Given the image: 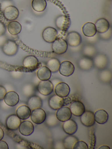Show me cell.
<instances>
[{"instance_id": "19", "label": "cell", "mask_w": 112, "mask_h": 149, "mask_svg": "<svg viewBox=\"0 0 112 149\" xmlns=\"http://www.w3.org/2000/svg\"><path fill=\"white\" fill-rule=\"evenodd\" d=\"M70 92V87L65 83H60L57 84L55 88V92L56 95L60 97H66L68 95Z\"/></svg>"}, {"instance_id": "25", "label": "cell", "mask_w": 112, "mask_h": 149, "mask_svg": "<svg viewBox=\"0 0 112 149\" xmlns=\"http://www.w3.org/2000/svg\"><path fill=\"white\" fill-rule=\"evenodd\" d=\"M37 75L41 81H47L50 78L51 72L47 67L43 66L38 69L37 72Z\"/></svg>"}, {"instance_id": "4", "label": "cell", "mask_w": 112, "mask_h": 149, "mask_svg": "<svg viewBox=\"0 0 112 149\" xmlns=\"http://www.w3.org/2000/svg\"><path fill=\"white\" fill-rule=\"evenodd\" d=\"M43 39L48 43H52L58 37V32L56 29L51 27L46 28L42 33Z\"/></svg>"}, {"instance_id": "20", "label": "cell", "mask_w": 112, "mask_h": 149, "mask_svg": "<svg viewBox=\"0 0 112 149\" xmlns=\"http://www.w3.org/2000/svg\"><path fill=\"white\" fill-rule=\"evenodd\" d=\"M96 31L99 33L102 34L106 32L109 29V22L106 19L101 18L99 19L95 22Z\"/></svg>"}, {"instance_id": "8", "label": "cell", "mask_w": 112, "mask_h": 149, "mask_svg": "<svg viewBox=\"0 0 112 149\" xmlns=\"http://www.w3.org/2000/svg\"><path fill=\"white\" fill-rule=\"evenodd\" d=\"M58 70L62 75L65 77L70 76L74 72V66L71 62L64 61L60 63Z\"/></svg>"}, {"instance_id": "13", "label": "cell", "mask_w": 112, "mask_h": 149, "mask_svg": "<svg viewBox=\"0 0 112 149\" xmlns=\"http://www.w3.org/2000/svg\"><path fill=\"white\" fill-rule=\"evenodd\" d=\"M18 129L19 132L22 135L29 136L31 135L34 132V125L30 121H24L21 122Z\"/></svg>"}, {"instance_id": "37", "label": "cell", "mask_w": 112, "mask_h": 149, "mask_svg": "<svg viewBox=\"0 0 112 149\" xmlns=\"http://www.w3.org/2000/svg\"><path fill=\"white\" fill-rule=\"evenodd\" d=\"M6 32V28L2 22H0V36L4 35Z\"/></svg>"}, {"instance_id": "15", "label": "cell", "mask_w": 112, "mask_h": 149, "mask_svg": "<svg viewBox=\"0 0 112 149\" xmlns=\"http://www.w3.org/2000/svg\"><path fill=\"white\" fill-rule=\"evenodd\" d=\"M71 116V112L70 109L68 107H61L58 109L56 113L57 119L62 122H65L70 119Z\"/></svg>"}, {"instance_id": "36", "label": "cell", "mask_w": 112, "mask_h": 149, "mask_svg": "<svg viewBox=\"0 0 112 149\" xmlns=\"http://www.w3.org/2000/svg\"><path fill=\"white\" fill-rule=\"evenodd\" d=\"M12 3L9 1H4L1 5V9L3 11L4 10L5 8L9 6H12Z\"/></svg>"}, {"instance_id": "34", "label": "cell", "mask_w": 112, "mask_h": 149, "mask_svg": "<svg viewBox=\"0 0 112 149\" xmlns=\"http://www.w3.org/2000/svg\"><path fill=\"white\" fill-rule=\"evenodd\" d=\"M88 146L86 143L83 141H78L74 146L73 149H88Z\"/></svg>"}, {"instance_id": "41", "label": "cell", "mask_w": 112, "mask_h": 149, "mask_svg": "<svg viewBox=\"0 0 112 149\" xmlns=\"http://www.w3.org/2000/svg\"><path fill=\"white\" fill-rule=\"evenodd\" d=\"M99 149H110V148L108 147V146H101V147H100L99 148Z\"/></svg>"}, {"instance_id": "12", "label": "cell", "mask_w": 112, "mask_h": 149, "mask_svg": "<svg viewBox=\"0 0 112 149\" xmlns=\"http://www.w3.org/2000/svg\"><path fill=\"white\" fill-rule=\"evenodd\" d=\"M21 123V119L15 114L9 116L7 118L6 121V125L7 128L11 130H18Z\"/></svg>"}, {"instance_id": "11", "label": "cell", "mask_w": 112, "mask_h": 149, "mask_svg": "<svg viewBox=\"0 0 112 149\" xmlns=\"http://www.w3.org/2000/svg\"><path fill=\"white\" fill-rule=\"evenodd\" d=\"M3 12L4 16L8 20L14 21L19 16V11L14 6L7 7Z\"/></svg>"}, {"instance_id": "28", "label": "cell", "mask_w": 112, "mask_h": 149, "mask_svg": "<svg viewBox=\"0 0 112 149\" xmlns=\"http://www.w3.org/2000/svg\"><path fill=\"white\" fill-rule=\"evenodd\" d=\"M47 3L46 0H32V6L34 11L38 13L43 12L46 8Z\"/></svg>"}, {"instance_id": "16", "label": "cell", "mask_w": 112, "mask_h": 149, "mask_svg": "<svg viewBox=\"0 0 112 149\" xmlns=\"http://www.w3.org/2000/svg\"><path fill=\"white\" fill-rule=\"evenodd\" d=\"M70 109L73 115L76 116H80L85 111V107L81 102L74 101L71 104Z\"/></svg>"}, {"instance_id": "5", "label": "cell", "mask_w": 112, "mask_h": 149, "mask_svg": "<svg viewBox=\"0 0 112 149\" xmlns=\"http://www.w3.org/2000/svg\"><path fill=\"white\" fill-rule=\"evenodd\" d=\"M55 24L59 29L63 32H66L71 26V20L67 16L60 15L56 19Z\"/></svg>"}, {"instance_id": "7", "label": "cell", "mask_w": 112, "mask_h": 149, "mask_svg": "<svg viewBox=\"0 0 112 149\" xmlns=\"http://www.w3.org/2000/svg\"><path fill=\"white\" fill-rule=\"evenodd\" d=\"M38 92L45 96L49 95L53 91V85L52 83L49 80L41 81L38 86Z\"/></svg>"}, {"instance_id": "17", "label": "cell", "mask_w": 112, "mask_h": 149, "mask_svg": "<svg viewBox=\"0 0 112 149\" xmlns=\"http://www.w3.org/2000/svg\"><path fill=\"white\" fill-rule=\"evenodd\" d=\"M49 105L52 109L56 110L64 105V100L63 97L54 95L49 99Z\"/></svg>"}, {"instance_id": "9", "label": "cell", "mask_w": 112, "mask_h": 149, "mask_svg": "<svg viewBox=\"0 0 112 149\" xmlns=\"http://www.w3.org/2000/svg\"><path fill=\"white\" fill-rule=\"evenodd\" d=\"M66 42L70 47H78L81 42V37L79 33L76 32H71L66 36Z\"/></svg>"}, {"instance_id": "31", "label": "cell", "mask_w": 112, "mask_h": 149, "mask_svg": "<svg viewBox=\"0 0 112 149\" xmlns=\"http://www.w3.org/2000/svg\"><path fill=\"white\" fill-rule=\"evenodd\" d=\"M60 64V62L58 59L56 58H52L47 62L46 66L50 70L51 72L56 73L58 71Z\"/></svg>"}, {"instance_id": "10", "label": "cell", "mask_w": 112, "mask_h": 149, "mask_svg": "<svg viewBox=\"0 0 112 149\" xmlns=\"http://www.w3.org/2000/svg\"><path fill=\"white\" fill-rule=\"evenodd\" d=\"M81 123L87 127H91L95 124L94 113L89 111H85L80 116Z\"/></svg>"}, {"instance_id": "33", "label": "cell", "mask_w": 112, "mask_h": 149, "mask_svg": "<svg viewBox=\"0 0 112 149\" xmlns=\"http://www.w3.org/2000/svg\"><path fill=\"white\" fill-rule=\"evenodd\" d=\"M101 79L104 82H108L111 80L112 74L111 72L108 70H103L100 74Z\"/></svg>"}, {"instance_id": "6", "label": "cell", "mask_w": 112, "mask_h": 149, "mask_svg": "<svg viewBox=\"0 0 112 149\" xmlns=\"http://www.w3.org/2000/svg\"><path fill=\"white\" fill-rule=\"evenodd\" d=\"M24 67L30 71H34L39 66V63L36 57L34 56H26L23 61Z\"/></svg>"}, {"instance_id": "35", "label": "cell", "mask_w": 112, "mask_h": 149, "mask_svg": "<svg viewBox=\"0 0 112 149\" xmlns=\"http://www.w3.org/2000/svg\"><path fill=\"white\" fill-rule=\"evenodd\" d=\"M7 93L6 89L3 86L0 85V101L3 100L5 95Z\"/></svg>"}, {"instance_id": "27", "label": "cell", "mask_w": 112, "mask_h": 149, "mask_svg": "<svg viewBox=\"0 0 112 149\" xmlns=\"http://www.w3.org/2000/svg\"><path fill=\"white\" fill-rule=\"evenodd\" d=\"M8 30L12 35H17L21 32L22 26L18 22L12 21L8 25Z\"/></svg>"}, {"instance_id": "42", "label": "cell", "mask_w": 112, "mask_h": 149, "mask_svg": "<svg viewBox=\"0 0 112 149\" xmlns=\"http://www.w3.org/2000/svg\"><path fill=\"white\" fill-rule=\"evenodd\" d=\"M5 1H10V0H5Z\"/></svg>"}, {"instance_id": "32", "label": "cell", "mask_w": 112, "mask_h": 149, "mask_svg": "<svg viewBox=\"0 0 112 149\" xmlns=\"http://www.w3.org/2000/svg\"><path fill=\"white\" fill-rule=\"evenodd\" d=\"M83 53L88 56H92L96 52V49L93 46L87 45L83 49Z\"/></svg>"}, {"instance_id": "26", "label": "cell", "mask_w": 112, "mask_h": 149, "mask_svg": "<svg viewBox=\"0 0 112 149\" xmlns=\"http://www.w3.org/2000/svg\"><path fill=\"white\" fill-rule=\"evenodd\" d=\"M43 104V101L39 97L32 96L31 97L28 101V107L31 110H33L37 108H41Z\"/></svg>"}, {"instance_id": "1", "label": "cell", "mask_w": 112, "mask_h": 149, "mask_svg": "<svg viewBox=\"0 0 112 149\" xmlns=\"http://www.w3.org/2000/svg\"><path fill=\"white\" fill-rule=\"evenodd\" d=\"M68 44L65 40L62 38H57L52 45V51L57 54H64L67 51Z\"/></svg>"}, {"instance_id": "14", "label": "cell", "mask_w": 112, "mask_h": 149, "mask_svg": "<svg viewBox=\"0 0 112 149\" xmlns=\"http://www.w3.org/2000/svg\"><path fill=\"white\" fill-rule=\"evenodd\" d=\"M4 100L7 105L10 107H13L15 106L19 102V96L15 91H9L6 93L4 98Z\"/></svg>"}, {"instance_id": "21", "label": "cell", "mask_w": 112, "mask_h": 149, "mask_svg": "<svg viewBox=\"0 0 112 149\" xmlns=\"http://www.w3.org/2000/svg\"><path fill=\"white\" fill-rule=\"evenodd\" d=\"M83 34L88 37H93L97 33L95 25L92 22H87L82 27Z\"/></svg>"}, {"instance_id": "23", "label": "cell", "mask_w": 112, "mask_h": 149, "mask_svg": "<svg viewBox=\"0 0 112 149\" xmlns=\"http://www.w3.org/2000/svg\"><path fill=\"white\" fill-rule=\"evenodd\" d=\"M94 116L95 122L100 124L106 123L108 120V114L104 110H98L94 113Z\"/></svg>"}, {"instance_id": "40", "label": "cell", "mask_w": 112, "mask_h": 149, "mask_svg": "<svg viewBox=\"0 0 112 149\" xmlns=\"http://www.w3.org/2000/svg\"><path fill=\"white\" fill-rule=\"evenodd\" d=\"M4 136V132L3 130L0 127V140L2 139Z\"/></svg>"}, {"instance_id": "2", "label": "cell", "mask_w": 112, "mask_h": 149, "mask_svg": "<svg viewBox=\"0 0 112 149\" xmlns=\"http://www.w3.org/2000/svg\"><path fill=\"white\" fill-rule=\"evenodd\" d=\"M3 52L6 55L13 56L18 51V46L14 41L7 40L2 46Z\"/></svg>"}, {"instance_id": "24", "label": "cell", "mask_w": 112, "mask_h": 149, "mask_svg": "<svg viewBox=\"0 0 112 149\" xmlns=\"http://www.w3.org/2000/svg\"><path fill=\"white\" fill-rule=\"evenodd\" d=\"M31 110L28 106L22 105L17 109L16 115L20 119L25 120L30 116Z\"/></svg>"}, {"instance_id": "30", "label": "cell", "mask_w": 112, "mask_h": 149, "mask_svg": "<svg viewBox=\"0 0 112 149\" xmlns=\"http://www.w3.org/2000/svg\"><path fill=\"white\" fill-rule=\"evenodd\" d=\"M78 139L75 136H70L66 137L63 140V145L65 149H73L74 146Z\"/></svg>"}, {"instance_id": "38", "label": "cell", "mask_w": 112, "mask_h": 149, "mask_svg": "<svg viewBox=\"0 0 112 149\" xmlns=\"http://www.w3.org/2000/svg\"><path fill=\"white\" fill-rule=\"evenodd\" d=\"M0 149H8V144L5 141L0 140Z\"/></svg>"}, {"instance_id": "22", "label": "cell", "mask_w": 112, "mask_h": 149, "mask_svg": "<svg viewBox=\"0 0 112 149\" xmlns=\"http://www.w3.org/2000/svg\"><path fill=\"white\" fill-rule=\"evenodd\" d=\"M108 63L107 57L103 54L97 55L94 58V63L96 68L100 69L106 68Z\"/></svg>"}, {"instance_id": "3", "label": "cell", "mask_w": 112, "mask_h": 149, "mask_svg": "<svg viewBox=\"0 0 112 149\" xmlns=\"http://www.w3.org/2000/svg\"><path fill=\"white\" fill-rule=\"evenodd\" d=\"M31 119L34 123L40 124L46 119V113L41 108H37L32 110L30 115Z\"/></svg>"}, {"instance_id": "29", "label": "cell", "mask_w": 112, "mask_h": 149, "mask_svg": "<svg viewBox=\"0 0 112 149\" xmlns=\"http://www.w3.org/2000/svg\"><path fill=\"white\" fill-rule=\"evenodd\" d=\"M93 62L88 57H82L79 61V68L84 70H88L92 67Z\"/></svg>"}, {"instance_id": "39", "label": "cell", "mask_w": 112, "mask_h": 149, "mask_svg": "<svg viewBox=\"0 0 112 149\" xmlns=\"http://www.w3.org/2000/svg\"><path fill=\"white\" fill-rule=\"evenodd\" d=\"M7 40V39L6 36L4 35L0 36V46H2Z\"/></svg>"}, {"instance_id": "18", "label": "cell", "mask_w": 112, "mask_h": 149, "mask_svg": "<svg viewBox=\"0 0 112 149\" xmlns=\"http://www.w3.org/2000/svg\"><path fill=\"white\" fill-rule=\"evenodd\" d=\"M63 129L66 134L70 135H73L76 133L78 130V125L74 120L70 118L64 122L63 125Z\"/></svg>"}]
</instances>
